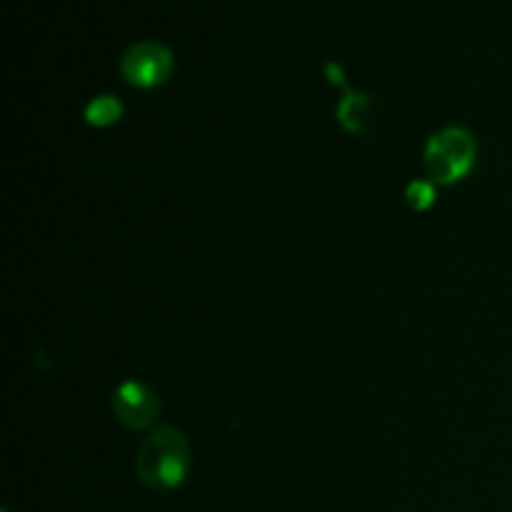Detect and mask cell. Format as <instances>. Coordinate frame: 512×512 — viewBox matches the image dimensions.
I'll use <instances>...</instances> for the list:
<instances>
[{
	"instance_id": "ba28073f",
	"label": "cell",
	"mask_w": 512,
	"mask_h": 512,
	"mask_svg": "<svg viewBox=\"0 0 512 512\" xmlns=\"http://www.w3.org/2000/svg\"><path fill=\"white\" fill-rule=\"evenodd\" d=\"M325 73H328L330 83H333V85H343V88H345V75H343V68H340L338 63H328V65H325Z\"/></svg>"
},
{
	"instance_id": "3957f363",
	"label": "cell",
	"mask_w": 512,
	"mask_h": 512,
	"mask_svg": "<svg viewBox=\"0 0 512 512\" xmlns=\"http://www.w3.org/2000/svg\"><path fill=\"white\" fill-rule=\"evenodd\" d=\"M120 73L135 88H155V85H163L173 73V55L163 43L140 40L130 45L128 53L123 55Z\"/></svg>"
},
{
	"instance_id": "52a82bcc",
	"label": "cell",
	"mask_w": 512,
	"mask_h": 512,
	"mask_svg": "<svg viewBox=\"0 0 512 512\" xmlns=\"http://www.w3.org/2000/svg\"><path fill=\"white\" fill-rule=\"evenodd\" d=\"M405 200H408L410 208L418 210V213L428 210L430 205L435 203L433 183H428V180H415V183H410L408 190H405Z\"/></svg>"
},
{
	"instance_id": "7a4b0ae2",
	"label": "cell",
	"mask_w": 512,
	"mask_h": 512,
	"mask_svg": "<svg viewBox=\"0 0 512 512\" xmlns=\"http://www.w3.org/2000/svg\"><path fill=\"white\" fill-rule=\"evenodd\" d=\"M475 158H478V143H475L473 133L460 125H450V128L430 135L423 153V165L433 183L455 185L468 178Z\"/></svg>"
},
{
	"instance_id": "5b68a950",
	"label": "cell",
	"mask_w": 512,
	"mask_h": 512,
	"mask_svg": "<svg viewBox=\"0 0 512 512\" xmlns=\"http://www.w3.org/2000/svg\"><path fill=\"white\" fill-rule=\"evenodd\" d=\"M370 100L363 93H348L338 103V123L343 125L345 133H363L368 123Z\"/></svg>"
},
{
	"instance_id": "277c9868",
	"label": "cell",
	"mask_w": 512,
	"mask_h": 512,
	"mask_svg": "<svg viewBox=\"0 0 512 512\" xmlns=\"http://www.w3.org/2000/svg\"><path fill=\"white\" fill-rule=\"evenodd\" d=\"M113 410L120 423L130 430H143L155 423L160 413V400L153 390L138 380H128L115 390Z\"/></svg>"
},
{
	"instance_id": "8992f818",
	"label": "cell",
	"mask_w": 512,
	"mask_h": 512,
	"mask_svg": "<svg viewBox=\"0 0 512 512\" xmlns=\"http://www.w3.org/2000/svg\"><path fill=\"white\" fill-rule=\"evenodd\" d=\"M123 118V103L115 95H98L85 108V120L95 128H108Z\"/></svg>"
},
{
	"instance_id": "6da1fadb",
	"label": "cell",
	"mask_w": 512,
	"mask_h": 512,
	"mask_svg": "<svg viewBox=\"0 0 512 512\" xmlns=\"http://www.w3.org/2000/svg\"><path fill=\"white\" fill-rule=\"evenodd\" d=\"M138 478L150 490H175L185 483L190 470V445L178 428H158L138 450Z\"/></svg>"
}]
</instances>
